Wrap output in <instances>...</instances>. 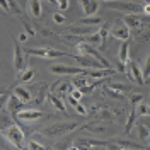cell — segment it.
Segmentation results:
<instances>
[{"label": "cell", "instance_id": "14", "mask_svg": "<svg viewBox=\"0 0 150 150\" xmlns=\"http://www.w3.org/2000/svg\"><path fill=\"white\" fill-rule=\"evenodd\" d=\"M123 21L126 22V26H128V28H130L131 31H135L137 28H140L142 24L145 22V21H143V19L140 17V14H126Z\"/></svg>", "mask_w": 150, "mask_h": 150}, {"label": "cell", "instance_id": "16", "mask_svg": "<svg viewBox=\"0 0 150 150\" xmlns=\"http://www.w3.org/2000/svg\"><path fill=\"white\" fill-rule=\"evenodd\" d=\"M118 60L123 62V63H128L130 62V43H128V39L121 43L120 51H118Z\"/></svg>", "mask_w": 150, "mask_h": 150}, {"label": "cell", "instance_id": "24", "mask_svg": "<svg viewBox=\"0 0 150 150\" xmlns=\"http://www.w3.org/2000/svg\"><path fill=\"white\" fill-rule=\"evenodd\" d=\"M116 147L118 149H143V145H140V143H133V142H128V140H121V138H118L116 140Z\"/></svg>", "mask_w": 150, "mask_h": 150}, {"label": "cell", "instance_id": "37", "mask_svg": "<svg viewBox=\"0 0 150 150\" xmlns=\"http://www.w3.org/2000/svg\"><path fill=\"white\" fill-rule=\"evenodd\" d=\"M28 36H29V33H21V34H19V41H21V43L28 41Z\"/></svg>", "mask_w": 150, "mask_h": 150}, {"label": "cell", "instance_id": "6", "mask_svg": "<svg viewBox=\"0 0 150 150\" xmlns=\"http://www.w3.org/2000/svg\"><path fill=\"white\" fill-rule=\"evenodd\" d=\"M125 75L128 77V80L135 82V84H138V85L145 84L143 70H140V67L137 65L135 62H128V63H126V72H125Z\"/></svg>", "mask_w": 150, "mask_h": 150}, {"label": "cell", "instance_id": "34", "mask_svg": "<svg viewBox=\"0 0 150 150\" xmlns=\"http://www.w3.org/2000/svg\"><path fill=\"white\" fill-rule=\"evenodd\" d=\"M56 7L60 10H67L68 9V0H56Z\"/></svg>", "mask_w": 150, "mask_h": 150}, {"label": "cell", "instance_id": "25", "mask_svg": "<svg viewBox=\"0 0 150 150\" xmlns=\"http://www.w3.org/2000/svg\"><path fill=\"white\" fill-rule=\"evenodd\" d=\"M137 133H138V140L140 142H149L150 131H149V128H147L143 123H138V125H137Z\"/></svg>", "mask_w": 150, "mask_h": 150}, {"label": "cell", "instance_id": "12", "mask_svg": "<svg viewBox=\"0 0 150 150\" xmlns=\"http://www.w3.org/2000/svg\"><path fill=\"white\" fill-rule=\"evenodd\" d=\"M133 36H135L137 41H140V43L149 41L150 39V24L149 22H143L140 28H137L135 31H133Z\"/></svg>", "mask_w": 150, "mask_h": 150}, {"label": "cell", "instance_id": "9", "mask_svg": "<svg viewBox=\"0 0 150 150\" xmlns=\"http://www.w3.org/2000/svg\"><path fill=\"white\" fill-rule=\"evenodd\" d=\"M14 67L17 72H22L26 68V56L22 53V48L19 46V43L14 39Z\"/></svg>", "mask_w": 150, "mask_h": 150}, {"label": "cell", "instance_id": "13", "mask_svg": "<svg viewBox=\"0 0 150 150\" xmlns=\"http://www.w3.org/2000/svg\"><path fill=\"white\" fill-rule=\"evenodd\" d=\"M7 108H9V111L12 112V114H17L21 109L26 108V103L21 101L16 94H12V96H9V106H7Z\"/></svg>", "mask_w": 150, "mask_h": 150}, {"label": "cell", "instance_id": "8", "mask_svg": "<svg viewBox=\"0 0 150 150\" xmlns=\"http://www.w3.org/2000/svg\"><path fill=\"white\" fill-rule=\"evenodd\" d=\"M82 130L91 131V133H94V135H106V133L111 131L109 126H108L104 121H91V123H87V125H84Z\"/></svg>", "mask_w": 150, "mask_h": 150}, {"label": "cell", "instance_id": "31", "mask_svg": "<svg viewBox=\"0 0 150 150\" xmlns=\"http://www.w3.org/2000/svg\"><path fill=\"white\" fill-rule=\"evenodd\" d=\"M74 109H75V111H77V112H79V114H80V116H87V114H89V109H87V108H85L84 104H80V103L77 104V106H75Z\"/></svg>", "mask_w": 150, "mask_h": 150}, {"label": "cell", "instance_id": "36", "mask_svg": "<svg viewBox=\"0 0 150 150\" xmlns=\"http://www.w3.org/2000/svg\"><path fill=\"white\" fill-rule=\"evenodd\" d=\"M2 2V10L4 12H9L10 14V4H9V0H0Z\"/></svg>", "mask_w": 150, "mask_h": 150}, {"label": "cell", "instance_id": "1", "mask_svg": "<svg viewBox=\"0 0 150 150\" xmlns=\"http://www.w3.org/2000/svg\"><path fill=\"white\" fill-rule=\"evenodd\" d=\"M2 137L5 140H9V143L14 147V149H24L26 145V140H24V131L21 130V126L10 123L9 126L2 128Z\"/></svg>", "mask_w": 150, "mask_h": 150}, {"label": "cell", "instance_id": "10", "mask_svg": "<svg viewBox=\"0 0 150 150\" xmlns=\"http://www.w3.org/2000/svg\"><path fill=\"white\" fill-rule=\"evenodd\" d=\"M16 116H17V120H21V121H36V120H39L43 116V112L38 111V109H26L24 108Z\"/></svg>", "mask_w": 150, "mask_h": 150}, {"label": "cell", "instance_id": "32", "mask_svg": "<svg viewBox=\"0 0 150 150\" xmlns=\"http://www.w3.org/2000/svg\"><path fill=\"white\" fill-rule=\"evenodd\" d=\"M112 89H116V91H120V92H126L130 87H126L125 84H120V82H116V84H111Z\"/></svg>", "mask_w": 150, "mask_h": 150}, {"label": "cell", "instance_id": "39", "mask_svg": "<svg viewBox=\"0 0 150 150\" xmlns=\"http://www.w3.org/2000/svg\"><path fill=\"white\" fill-rule=\"evenodd\" d=\"M149 116H150V109H149Z\"/></svg>", "mask_w": 150, "mask_h": 150}, {"label": "cell", "instance_id": "17", "mask_svg": "<svg viewBox=\"0 0 150 150\" xmlns=\"http://www.w3.org/2000/svg\"><path fill=\"white\" fill-rule=\"evenodd\" d=\"M92 28H94V26H85V24H80V26H70L67 31H68V33H74V34H77V36H87V34H91V33H92Z\"/></svg>", "mask_w": 150, "mask_h": 150}, {"label": "cell", "instance_id": "5", "mask_svg": "<svg viewBox=\"0 0 150 150\" xmlns=\"http://www.w3.org/2000/svg\"><path fill=\"white\" fill-rule=\"evenodd\" d=\"M130 31L131 29L126 26V22L123 21V19H116V22L111 26L109 29V34L112 38H116V39H121V41H126V39H130Z\"/></svg>", "mask_w": 150, "mask_h": 150}, {"label": "cell", "instance_id": "2", "mask_svg": "<svg viewBox=\"0 0 150 150\" xmlns=\"http://www.w3.org/2000/svg\"><path fill=\"white\" fill-rule=\"evenodd\" d=\"M77 128V121H65V123H55L51 126H46L43 128L41 133L45 137H50V138H56V137H63L67 133L74 131Z\"/></svg>", "mask_w": 150, "mask_h": 150}, {"label": "cell", "instance_id": "11", "mask_svg": "<svg viewBox=\"0 0 150 150\" xmlns=\"http://www.w3.org/2000/svg\"><path fill=\"white\" fill-rule=\"evenodd\" d=\"M85 16H96L99 10V0H79Z\"/></svg>", "mask_w": 150, "mask_h": 150}, {"label": "cell", "instance_id": "7", "mask_svg": "<svg viewBox=\"0 0 150 150\" xmlns=\"http://www.w3.org/2000/svg\"><path fill=\"white\" fill-rule=\"evenodd\" d=\"M84 67H70V65H50V72L56 75H80L85 74Z\"/></svg>", "mask_w": 150, "mask_h": 150}, {"label": "cell", "instance_id": "35", "mask_svg": "<svg viewBox=\"0 0 150 150\" xmlns=\"http://www.w3.org/2000/svg\"><path fill=\"white\" fill-rule=\"evenodd\" d=\"M67 101H68V103H70V106H72V108H75V106H77V104H79V99H75L74 96H70V94H68V96H67Z\"/></svg>", "mask_w": 150, "mask_h": 150}, {"label": "cell", "instance_id": "23", "mask_svg": "<svg viewBox=\"0 0 150 150\" xmlns=\"http://www.w3.org/2000/svg\"><path fill=\"white\" fill-rule=\"evenodd\" d=\"M80 24H85V26H103V19L96 17V16H85L84 19L79 21Z\"/></svg>", "mask_w": 150, "mask_h": 150}, {"label": "cell", "instance_id": "4", "mask_svg": "<svg viewBox=\"0 0 150 150\" xmlns=\"http://www.w3.org/2000/svg\"><path fill=\"white\" fill-rule=\"evenodd\" d=\"M106 9L111 10H120V12H126V14H140L142 7L138 4H131V2H121V0H111V2H104Z\"/></svg>", "mask_w": 150, "mask_h": 150}, {"label": "cell", "instance_id": "22", "mask_svg": "<svg viewBox=\"0 0 150 150\" xmlns=\"http://www.w3.org/2000/svg\"><path fill=\"white\" fill-rule=\"evenodd\" d=\"M34 75H36L34 68H24L22 72H19V82H29L34 79Z\"/></svg>", "mask_w": 150, "mask_h": 150}, {"label": "cell", "instance_id": "28", "mask_svg": "<svg viewBox=\"0 0 150 150\" xmlns=\"http://www.w3.org/2000/svg\"><path fill=\"white\" fill-rule=\"evenodd\" d=\"M142 101H143V94H140V92L131 94V96H130V103H131V106H133V108H135V106H138Z\"/></svg>", "mask_w": 150, "mask_h": 150}, {"label": "cell", "instance_id": "27", "mask_svg": "<svg viewBox=\"0 0 150 150\" xmlns=\"http://www.w3.org/2000/svg\"><path fill=\"white\" fill-rule=\"evenodd\" d=\"M149 106L150 104H145L142 101V103L137 106V114H138V116H149V109H150Z\"/></svg>", "mask_w": 150, "mask_h": 150}, {"label": "cell", "instance_id": "30", "mask_svg": "<svg viewBox=\"0 0 150 150\" xmlns=\"http://www.w3.org/2000/svg\"><path fill=\"white\" fill-rule=\"evenodd\" d=\"M53 21H55V24H58V26H62V24H65V16L63 14H60V12H56V14H53Z\"/></svg>", "mask_w": 150, "mask_h": 150}, {"label": "cell", "instance_id": "20", "mask_svg": "<svg viewBox=\"0 0 150 150\" xmlns=\"http://www.w3.org/2000/svg\"><path fill=\"white\" fill-rule=\"evenodd\" d=\"M48 101L55 106L58 111H62V112H67V108H65V103L62 101V97H58L56 94H48Z\"/></svg>", "mask_w": 150, "mask_h": 150}, {"label": "cell", "instance_id": "18", "mask_svg": "<svg viewBox=\"0 0 150 150\" xmlns=\"http://www.w3.org/2000/svg\"><path fill=\"white\" fill-rule=\"evenodd\" d=\"M14 94L17 96L21 101H24V103L28 104L31 99H33V96H31V92H29V89H26V87H22V85H19V87H16L14 89Z\"/></svg>", "mask_w": 150, "mask_h": 150}, {"label": "cell", "instance_id": "38", "mask_svg": "<svg viewBox=\"0 0 150 150\" xmlns=\"http://www.w3.org/2000/svg\"><path fill=\"white\" fill-rule=\"evenodd\" d=\"M149 143H150V135H149Z\"/></svg>", "mask_w": 150, "mask_h": 150}, {"label": "cell", "instance_id": "21", "mask_svg": "<svg viewBox=\"0 0 150 150\" xmlns=\"http://www.w3.org/2000/svg\"><path fill=\"white\" fill-rule=\"evenodd\" d=\"M55 87H58V89H55V94L58 96V97H67L68 94L72 92V85L68 84V82H63V84H55Z\"/></svg>", "mask_w": 150, "mask_h": 150}, {"label": "cell", "instance_id": "29", "mask_svg": "<svg viewBox=\"0 0 150 150\" xmlns=\"http://www.w3.org/2000/svg\"><path fill=\"white\" fill-rule=\"evenodd\" d=\"M26 149H29V150H45L46 147H45V145H41V143L36 142V140H31L28 145H26Z\"/></svg>", "mask_w": 150, "mask_h": 150}, {"label": "cell", "instance_id": "19", "mask_svg": "<svg viewBox=\"0 0 150 150\" xmlns=\"http://www.w3.org/2000/svg\"><path fill=\"white\" fill-rule=\"evenodd\" d=\"M84 41H87V43H89V45H92V46H101V41H103L101 29H99L97 33H91V34L84 36Z\"/></svg>", "mask_w": 150, "mask_h": 150}, {"label": "cell", "instance_id": "26", "mask_svg": "<svg viewBox=\"0 0 150 150\" xmlns=\"http://www.w3.org/2000/svg\"><path fill=\"white\" fill-rule=\"evenodd\" d=\"M62 41H65L67 45L77 46V45L80 43V36H77V34H63V36H62Z\"/></svg>", "mask_w": 150, "mask_h": 150}, {"label": "cell", "instance_id": "15", "mask_svg": "<svg viewBox=\"0 0 150 150\" xmlns=\"http://www.w3.org/2000/svg\"><path fill=\"white\" fill-rule=\"evenodd\" d=\"M28 10H29V14H31V17L38 19L39 16H41V12H43L41 2H39V0H29L28 2Z\"/></svg>", "mask_w": 150, "mask_h": 150}, {"label": "cell", "instance_id": "33", "mask_svg": "<svg viewBox=\"0 0 150 150\" xmlns=\"http://www.w3.org/2000/svg\"><path fill=\"white\" fill-rule=\"evenodd\" d=\"M143 77L145 79H149L150 77V55L147 58V62H145V68H143Z\"/></svg>", "mask_w": 150, "mask_h": 150}, {"label": "cell", "instance_id": "3", "mask_svg": "<svg viewBox=\"0 0 150 150\" xmlns=\"http://www.w3.org/2000/svg\"><path fill=\"white\" fill-rule=\"evenodd\" d=\"M29 55H36L39 58H45V60H55V58H62V56H70L74 58V53H65V51H58L53 48H29L28 50Z\"/></svg>", "mask_w": 150, "mask_h": 150}]
</instances>
